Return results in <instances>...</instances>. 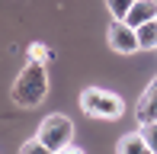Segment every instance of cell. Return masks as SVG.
<instances>
[{"mask_svg":"<svg viewBox=\"0 0 157 154\" xmlns=\"http://www.w3.org/2000/svg\"><path fill=\"white\" fill-rule=\"evenodd\" d=\"M48 96V71L39 61H26V67L19 71V77L13 80V103L23 109L39 106Z\"/></svg>","mask_w":157,"mask_h":154,"instance_id":"cell-1","label":"cell"},{"mask_svg":"<svg viewBox=\"0 0 157 154\" xmlns=\"http://www.w3.org/2000/svg\"><path fill=\"white\" fill-rule=\"evenodd\" d=\"M80 109L87 116H93V119H119L125 113V103H122V96L119 93H112V90H103V87H87V90H80Z\"/></svg>","mask_w":157,"mask_h":154,"instance_id":"cell-2","label":"cell"},{"mask_svg":"<svg viewBox=\"0 0 157 154\" xmlns=\"http://www.w3.org/2000/svg\"><path fill=\"white\" fill-rule=\"evenodd\" d=\"M39 138L45 148H52L55 154L64 151L71 141H74V122H71L64 113H52V116H45L42 119V125H39Z\"/></svg>","mask_w":157,"mask_h":154,"instance_id":"cell-3","label":"cell"},{"mask_svg":"<svg viewBox=\"0 0 157 154\" xmlns=\"http://www.w3.org/2000/svg\"><path fill=\"white\" fill-rule=\"evenodd\" d=\"M106 42H109V48L116 55H135L138 52V32L128 23H122V19H112L109 32H106Z\"/></svg>","mask_w":157,"mask_h":154,"instance_id":"cell-4","label":"cell"},{"mask_svg":"<svg viewBox=\"0 0 157 154\" xmlns=\"http://www.w3.org/2000/svg\"><path fill=\"white\" fill-rule=\"evenodd\" d=\"M135 119L138 125H147V122H157V77L147 83V90L138 96V106H135Z\"/></svg>","mask_w":157,"mask_h":154,"instance_id":"cell-5","label":"cell"},{"mask_svg":"<svg viewBox=\"0 0 157 154\" xmlns=\"http://www.w3.org/2000/svg\"><path fill=\"white\" fill-rule=\"evenodd\" d=\"M154 19H157V0H135V6L128 10V16L122 23H128L132 29H138V26L154 23Z\"/></svg>","mask_w":157,"mask_h":154,"instance_id":"cell-6","label":"cell"},{"mask_svg":"<svg viewBox=\"0 0 157 154\" xmlns=\"http://www.w3.org/2000/svg\"><path fill=\"white\" fill-rule=\"evenodd\" d=\"M119 154H154L151 148H147V141L141 138V132H128V135L119 138Z\"/></svg>","mask_w":157,"mask_h":154,"instance_id":"cell-7","label":"cell"},{"mask_svg":"<svg viewBox=\"0 0 157 154\" xmlns=\"http://www.w3.org/2000/svg\"><path fill=\"white\" fill-rule=\"evenodd\" d=\"M138 48L141 52H151V48H157V19L154 23H144V26H138Z\"/></svg>","mask_w":157,"mask_h":154,"instance_id":"cell-8","label":"cell"},{"mask_svg":"<svg viewBox=\"0 0 157 154\" xmlns=\"http://www.w3.org/2000/svg\"><path fill=\"white\" fill-rule=\"evenodd\" d=\"M106 6H109L112 19H125V16H128V10L135 6V0H106Z\"/></svg>","mask_w":157,"mask_h":154,"instance_id":"cell-9","label":"cell"},{"mask_svg":"<svg viewBox=\"0 0 157 154\" xmlns=\"http://www.w3.org/2000/svg\"><path fill=\"white\" fill-rule=\"evenodd\" d=\"M29 61L48 64V61H52V48H48V45H42V42H32V45H29Z\"/></svg>","mask_w":157,"mask_h":154,"instance_id":"cell-10","label":"cell"},{"mask_svg":"<svg viewBox=\"0 0 157 154\" xmlns=\"http://www.w3.org/2000/svg\"><path fill=\"white\" fill-rule=\"evenodd\" d=\"M141 138H144V141H147V148H151L154 154H157V122H147V125H141Z\"/></svg>","mask_w":157,"mask_h":154,"instance_id":"cell-11","label":"cell"},{"mask_svg":"<svg viewBox=\"0 0 157 154\" xmlns=\"http://www.w3.org/2000/svg\"><path fill=\"white\" fill-rule=\"evenodd\" d=\"M19 154H55V151H52V148H45V144H42L39 138H29V141H23Z\"/></svg>","mask_w":157,"mask_h":154,"instance_id":"cell-12","label":"cell"},{"mask_svg":"<svg viewBox=\"0 0 157 154\" xmlns=\"http://www.w3.org/2000/svg\"><path fill=\"white\" fill-rule=\"evenodd\" d=\"M58 154H83V151H80V148H74V144H67V148L58 151Z\"/></svg>","mask_w":157,"mask_h":154,"instance_id":"cell-13","label":"cell"}]
</instances>
